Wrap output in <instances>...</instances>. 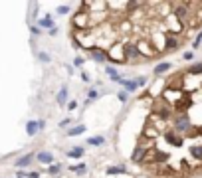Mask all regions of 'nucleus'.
<instances>
[{"mask_svg":"<svg viewBox=\"0 0 202 178\" xmlns=\"http://www.w3.org/2000/svg\"><path fill=\"white\" fill-rule=\"evenodd\" d=\"M133 111L141 119L133 164L151 178L202 174V61L155 79Z\"/></svg>","mask_w":202,"mask_h":178,"instance_id":"nucleus-1","label":"nucleus"},{"mask_svg":"<svg viewBox=\"0 0 202 178\" xmlns=\"http://www.w3.org/2000/svg\"><path fill=\"white\" fill-rule=\"evenodd\" d=\"M202 26V2H81L71 20L77 48L115 65L172 54Z\"/></svg>","mask_w":202,"mask_h":178,"instance_id":"nucleus-2","label":"nucleus"},{"mask_svg":"<svg viewBox=\"0 0 202 178\" xmlns=\"http://www.w3.org/2000/svg\"><path fill=\"white\" fill-rule=\"evenodd\" d=\"M38 160H40L42 164H52L54 162V156L50 154V152H40V154H38Z\"/></svg>","mask_w":202,"mask_h":178,"instance_id":"nucleus-3","label":"nucleus"},{"mask_svg":"<svg viewBox=\"0 0 202 178\" xmlns=\"http://www.w3.org/2000/svg\"><path fill=\"white\" fill-rule=\"evenodd\" d=\"M166 69H170V63H168V61H165V63H161V65L155 67V75H161L163 71H166Z\"/></svg>","mask_w":202,"mask_h":178,"instance_id":"nucleus-4","label":"nucleus"},{"mask_svg":"<svg viewBox=\"0 0 202 178\" xmlns=\"http://www.w3.org/2000/svg\"><path fill=\"white\" fill-rule=\"evenodd\" d=\"M30 162H32V154H28V156H24V158L16 160V166H26V164H30Z\"/></svg>","mask_w":202,"mask_h":178,"instance_id":"nucleus-5","label":"nucleus"},{"mask_svg":"<svg viewBox=\"0 0 202 178\" xmlns=\"http://www.w3.org/2000/svg\"><path fill=\"white\" fill-rule=\"evenodd\" d=\"M40 129V127H38V123H28V127H26V131H28V135H36V131Z\"/></svg>","mask_w":202,"mask_h":178,"instance_id":"nucleus-6","label":"nucleus"},{"mask_svg":"<svg viewBox=\"0 0 202 178\" xmlns=\"http://www.w3.org/2000/svg\"><path fill=\"white\" fill-rule=\"evenodd\" d=\"M81 152H83L81 148H73V150L69 152V156H71V158H79V156H81Z\"/></svg>","mask_w":202,"mask_h":178,"instance_id":"nucleus-7","label":"nucleus"},{"mask_svg":"<svg viewBox=\"0 0 202 178\" xmlns=\"http://www.w3.org/2000/svg\"><path fill=\"white\" fill-rule=\"evenodd\" d=\"M65 89H62V91H60V95H58V101H60V103H65Z\"/></svg>","mask_w":202,"mask_h":178,"instance_id":"nucleus-8","label":"nucleus"},{"mask_svg":"<svg viewBox=\"0 0 202 178\" xmlns=\"http://www.w3.org/2000/svg\"><path fill=\"white\" fill-rule=\"evenodd\" d=\"M103 143V139L101 137H95V139H89V145H101Z\"/></svg>","mask_w":202,"mask_h":178,"instance_id":"nucleus-9","label":"nucleus"},{"mask_svg":"<svg viewBox=\"0 0 202 178\" xmlns=\"http://www.w3.org/2000/svg\"><path fill=\"white\" fill-rule=\"evenodd\" d=\"M77 133H83V127H77V129H71L69 135H77Z\"/></svg>","mask_w":202,"mask_h":178,"instance_id":"nucleus-10","label":"nucleus"}]
</instances>
